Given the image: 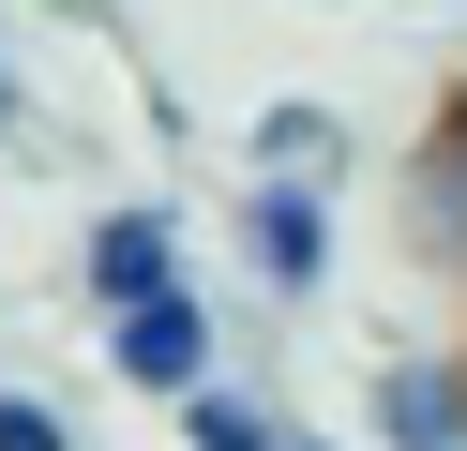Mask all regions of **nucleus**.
<instances>
[{
  "mask_svg": "<svg viewBox=\"0 0 467 451\" xmlns=\"http://www.w3.org/2000/svg\"><path fill=\"white\" fill-rule=\"evenodd\" d=\"M0 451H91V436H76V406H46V391L0 376Z\"/></svg>",
  "mask_w": 467,
  "mask_h": 451,
  "instance_id": "obj_7",
  "label": "nucleus"
},
{
  "mask_svg": "<svg viewBox=\"0 0 467 451\" xmlns=\"http://www.w3.org/2000/svg\"><path fill=\"white\" fill-rule=\"evenodd\" d=\"M0 150H31V76H16V46H0Z\"/></svg>",
  "mask_w": 467,
  "mask_h": 451,
  "instance_id": "obj_8",
  "label": "nucleus"
},
{
  "mask_svg": "<svg viewBox=\"0 0 467 451\" xmlns=\"http://www.w3.org/2000/svg\"><path fill=\"white\" fill-rule=\"evenodd\" d=\"M362 451H467V361L392 346V361L362 376Z\"/></svg>",
  "mask_w": 467,
  "mask_h": 451,
  "instance_id": "obj_4",
  "label": "nucleus"
},
{
  "mask_svg": "<svg viewBox=\"0 0 467 451\" xmlns=\"http://www.w3.org/2000/svg\"><path fill=\"white\" fill-rule=\"evenodd\" d=\"M286 451H347V436H317V421H302V436H286Z\"/></svg>",
  "mask_w": 467,
  "mask_h": 451,
  "instance_id": "obj_10",
  "label": "nucleus"
},
{
  "mask_svg": "<svg viewBox=\"0 0 467 451\" xmlns=\"http://www.w3.org/2000/svg\"><path fill=\"white\" fill-rule=\"evenodd\" d=\"M226 241H242V286L272 301V316H317V301H332V271H347V210H332V180H242Z\"/></svg>",
  "mask_w": 467,
  "mask_h": 451,
  "instance_id": "obj_1",
  "label": "nucleus"
},
{
  "mask_svg": "<svg viewBox=\"0 0 467 451\" xmlns=\"http://www.w3.org/2000/svg\"><path fill=\"white\" fill-rule=\"evenodd\" d=\"M31 15H106V0H31Z\"/></svg>",
  "mask_w": 467,
  "mask_h": 451,
  "instance_id": "obj_9",
  "label": "nucleus"
},
{
  "mask_svg": "<svg viewBox=\"0 0 467 451\" xmlns=\"http://www.w3.org/2000/svg\"><path fill=\"white\" fill-rule=\"evenodd\" d=\"M242 180H332L347 196V120L317 106V90H272V106L242 120Z\"/></svg>",
  "mask_w": 467,
  "mask_h": 451,
  "instance_id": "obj_5",
  "label": "nucleus"
},
{
  "mask_svg": "<svg viewBox=\"0 0 467 451\" xmlns=\"http://www.w3.org/2000/svg\"><path fill=\"white\" fill-rule=\"evenodd\" d=\"M182 286H196V256H182V210L166 196H121V210L76 226V301H91V316H151V301H182Z\"/></svg>",
  "mask_w": 467,
  "mask_h": 451,
  "instance_id": "obj_3",
  "label": "nucleus"
},
{
  "mask_svg": "<svg viewBox=\"0 0 467 451\" xmlns=\"http://www.w3.org/2000/svg\"><path fill=\"white\" fill-rule=\"evenodd\" d=\"M166 421H182V451H286V436H302V421H286L256 376H212L196 406H166Z\"/></svg>",
  "mask_w": 467,
  "mask_h": 451,
  "instance_id": "obj_6",
  "label": "nucleus"
},
{
  "mask_svg": "<svg viewBox=\"0 0 467 451\" xmlns=\"http://www.w3.org/2000/svg\"><path fill=\"white\" fill-rule=\"evenodd\" d=\"M106 376H121L136 406H196L212 376H242V331H226L212 286H182V301H151V316H106Z\"/></svg>",
  "mask_w": 467,
  "mask_h": 451,
  "instance_id": "obj_2",
  "label": "nucleus"
}]
</instances>
